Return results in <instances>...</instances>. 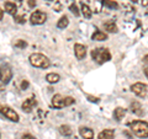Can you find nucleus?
Masks as SVG:
<instances>
[{
	"label": "nucleus",
	"instance_id": "14",
	"mask_svg": "<svg viewBox=\"0 0 148 139\" xmlns=\"http://www.w3.org/2000/svg\"><path fill=\"white\" fill-rule=\"evenodd\" d=\"M104 30L108 31V32H110V33H116V32L119 31L117 26H116V24H115L114 21H108V22H105V24H104Z\"/></svg>",
	"mask_w": 148,
	"mask_h": 139
},
{
	"label": "nucleus",
	"instance_id": "17",
	"mask_svg": "<svg viewBox=\"0 0 148 139\" xmlns=\"http://www.w3.org/2000/svg\"><path fill=\"white\" fill-rule=\"evenodd\" d=\"M125 114H126V110L122 108V107H117L114 111V118L116 119V121H121V119L125 117Z\"/></svg>",
	"mask_w": 148,
	"mask_h": 139
},
{
	"label": "nucleus",
	"instance_id": "29",
	"mask_svg": "<svg viewBox=\"0 0 148 139\" xmlns=\"http://www.w3.org/2000/svg\"><path fill=\"white\" fill-rule=\"evenodd\" d=\"M36 0H27V5H29L30 7H35L36 6Z\"/></svg>",
	"mask_w": 148,
	"mask_h": 139
},
{
	"label": "nucleus",
	"instance_id": "34",
	"mask_svg": "<svg viewBox=\"0 0 148 139\" xmlns=\"http://www.w3.org/2000/svg\"><path fill=\"white\" fill-rule=\"evenodd\" d=\"M143 72H145V75L147 76V79H148V67L147 68H145V70H143Z\"/></svg>",
	"mask_w": 148,
	"mask_h": 139
},
{
	"label": "nucleus",
	"instance_id": "35",
	"mask_svg": "<svg viewBox=\"0 0 148 139\" xmlns=\"http://www.w3.org/2000/svg\"><path fill=\"white\" fill-rule=\"evenodd\" d=\"M125 134H126V136H127L128 138H132V136H131V134H130L128 132H125Z\"/></svg>",
	"mask_w": 148,
	"mask_h": 139
},
{
	"label": "nucleus",
	"instance_id": "25",
	"mask_svg": "<svg viewBox=\"0 0 148 139\" xmlns=\"http://www.w3.org/2000/svg\"><path fill=\"white\" fill-rule=\"evenodd\" d=\"M69 10H71V11L74 14V16H77V17L80 15L79 9H78V6L75 5V4H71V6H69Z\"/></svg>",
	"mask_w": 148,
	"mask_h": 139
},
{
	"label": "nucleus",
	"instance_id": "30",
	"mask_svg": "<svg viewBox=\"0 0 148 139\" xmlns=\"http://www.w3.org/2000/svg\"><path fill=\"white\" fill-rule=\"evenodd\" d=\"M22 139H36L32 134H30V133H26V134H24L22 136Z\"/></svg>",
	"mask_w": 148,
	"mask_h": 139
},
{
	"label": "nucleus",
	"instance_id": "24",
	"mask_svg": "<svg viewBox=\"0 0 148 139\" xmlns=\"http://www.w3.org/2000/svg\"><path fill=\"white\" fill-rule=\"evenodd\" d=\"M15 47L16 48H20V49H25L27 47V42L25 40H18L15 42Z\"/></svg>",
	"mask_w": 148,
	"mask_h": 139
},
{
	"label": "nucleus",
	"instance_id": "28",
	"mask_svg": "<svg viewBox=\"0 0 148 139\" xmlns=\"http://www.w3.org/2000/svg\"><path fill=\"white\" fill-rule=\"evenodd\" d=\"M29 86H30V82L27 81V80H24V81L21 82V89H22V90H26Z\"/></svg>",
	"mask_w": 148,
	"mask_h": 139
},
{
	"label": "nucleus",
	"instance_id": "16",
	"mask_svg": "<svg viewBox=\"0 0 148 139\" xmlns=\"http://www.w3.org/2000/svg\"><path fill=\"white\" fill-rule=\"evenodd\" d=\"M91 40L92 41H106V40H108V35H106L105 32L98 30V31H95L94 33H92Z\"/></svg>",
	"mask_w": 148,
	"mask_h": 139
},
{
	"label": "nucleus",
	"instance_id": "21",
	"mask_svg": "<svg viewBox=\"0 0 148 139\" xmlns=\"http://www.w3.org/2000/svg\"><path fill=\"white\" fill-rule=\"evenodd\" d=\"M101 3H103V5L105 7L115 9V10L119 9V4H117V1H115V0H101Z\"/></svg>",
	"mask_w": 148,
	"mask_h": 139
},
{
	"label": "nucleus",
	"instance_id": "37",
	"mask_svg": "<svg viewBox=\"0 0 148 139\" xmlns=\"http://www.w3.org/2000/svg\"><path fill=\"white\" fill-rule=\"evenodd\" d=\"M47 1H53V0H47Z\"/></svg>",
	"mask_w": 148,
	"mask_h": 139
},
{
	"label": "nucleus",
	"instance_id": "10",
	"mask_svg": "<svg viewBox=\"0 0 148 139\" xmlns=\"http://www.w3.org/2000/svg\"><path fill=\"white\" fill-rule=\"evenodd\" d=\"M130 108H131L132 112L136 116H138V117H142V116L145 114V111H143L142 105L138 102V101H133V102L131 104V106H130Z\"/></svg>",
	"mask_w": 148,
	"mask_h": 139
},
{
	"label": "nucleus",
	"instance_id": "32",
	"mask_svg": "<svg viewBox=\"0 0 148 139\" xmlns=\"http://www.w3.org/2000/svg\"><path fill=\"white\" fill-rule=\"evenodd\" d=\"M142 6H148V0H142Z\"/></svg>",
	"mask_w": 148,
	"mask_h": 139
},
{
	"label": "nucleus",
	"instance_id": "8",
	"mask_svg": "<svg viewBox=\"0 0 148 139\" xmlns=\"http://www.w3.org/2000/svg\"><path fill=\"white\" fill-rule=\"evenodd\" d=\"M74 53H75L77 59L82 61V59H84L85 55H86V47L84 44L75 43V44H74Z\"/></svg>",
	"mask_w": 148,
	"mask_h": 139
},
{
	"label": "nucleus",
	"instance_id": "33",
	"mask_svg": "<svg viewBox=\"0 0 148 139\" xmlns=\"http://www.w3.org/2000/svg\"><path fill=\"white\" fill-rule=\"evenodd\" d=\"M3 17H4V10H1V7H0V21L3 20Z\"/></svg>",
	"mask_w": 148,
	"mask_h": 139
},
{
	"label": "nucleus",
	"instance_id": "36",
	"mask_svg": "<svg viewBox=\"0 0 148 139\" xmlns=\"http://www.w3.org/2000/svg\"><path fill=\"white\" fill-rule=\"evenodd\" d=\"M131 1H132V3H137V1H138V0H131Z\"/></svg>",
	"mask_w": 148,
	"mask_h": 139
},
{
	"label": "nucleus",
	"instance_id": "3",
	"mask_svg": "<svg viewBox=\"0 0 148 139\" xmlns=\"http://www.w3.org/2000/svg\"><path fill=\"white\" fill-rule=\"evenodd\" d=\"M30 63L32 67L35 68H40V69H47L51 65V62L49 59L46 57L45 54H41V53H34L30 55Z\"/></svg>",
	"mask_w": 148,
	"mask_h": 139
},
{
	"label": "nucleus",
	"instance_id": "2",
	"mask_svg": "<svg viewBox=\"0 0 148 139\" xmlns=\"http://www.w3.org/2000/svg\"><path fill=\"white\" fill-rule=\"evenodd\" d=\"M91 58L94 62H96L101 65V64L111 61V53L108 48L99 47V48H95L91 50Z\"/></svg>",
	"mask_w": 148,
	"mask_h": 139
},
{
	"label": "nucleus",
	"instance_id": "27",
	"mask_svg": "<svg viewBox=\"0 0 148 139\" xmlns=\"http://www.w3.org/2000/svg\"><path fill=\"white\" fill-rule=\"evenodd\" d=\"M88 100L90 101V102H95V104H99L100 102V99H98V97H95V96H91V95H88Z\"/></svg>",
	"mask_w": 148,
	"mask_h": 139
},
{
	"label": "nucleus",
	"instance_id": "18",
	"mask_svg": "<svg viewBox=\"0 0 148 139\" xmlns=\"http://www.w3.org/2000/svg\"><path fill=\"white\" fill-rule=\"evenodd\" d=\"M46 80H47V82H49V84H56V82H58L61 80V76L56 73H49L46 75Z\"/></svg>",
	"mask_w": 148,
	"mask_h": 139
},
{
	"label": "nucleus",
	"instance_id": "7",
	"mask_svg": "<svg viewBox=\"0 0 148 139\" xmlns=\"http://www.w3.org/2000/svg\"><path fill=\"white\" fill-rule=\"evenodd\" d=\"M131 91L138 97H146L148 92V86L143 82H135L133 85H131Z\"/></svg>",
	"mask_w": 148,
	"mask_h": 139
},
{
	"label": "nucleus",
	"instance_id": "12",
	"mask_svg": "<svg viewBox=\"0 0 148 139\" xmlns=\"http://www.w3.org/2000/svg\"><path fill=\"white\" fill-rule=\"evenodd\" d=\"M52 106L54 108H63V96L59 94H56L52 97Z\"/></svg>",
	"mask_w": 148,
	"mask_h": 139
},
{
	"label": "nucleus",
	"instance_id": "4",
	"mask_svg": "<svg viewBox=\"0 0 148 139\" xmlns=\"http://www.w3.org/2000/svg\"><path fill=\"white\" fill-rule=\"evenodd\" d=\"M12 79V70L9 64H4L0 67V81L3 84H8Z\"/></svg>",
	"mask_w": 148,
	"mask_h": 139
},
{
	"label": "nucleus",
	"instance_id": "20",
	"mask_svg": "<svg viewBox=\"0 0 148 139\" xmlns=\"http://www.w3.org/2000/svg\"><path fill=\"white\" fill-rule=\"evenodd\" d=\"M82 14H83V16H84L85 18H91V16H92L91 9L84 3H82Z\"/></svg>",
	"mask_w": 148,
	"mask_h": 139
},
{
	"label": "nucleus",
	"instance_id": "13",
	"mask_svg": "<svg viewBox=\"0 0 148 139\" xmlns=\"http://www.w3.org/2000/svg\"><path fill=\"white\" fill-rule=\"evenodd\" d=\"M114 137H115L114 129H104V131L99 133L98 139H114Z\"/></svg>",
	"mask_w": 148,
	"mask_h": 139
},
{
	"label": "nucleus",
	"instance_id": "26",
	"mask_svg": "<svg viewBox=\"0 0 148 139\" xmlns=\"http://www.w3.org/2000/svg\"><path fill=\"white\" fill-rule=\"evenodd\" d=\"M14 20H15V22H17V24H25V21H26V18H25V16L24 15H21V16H17V15H15L14 16Z\"/></svg>",
	"mask_w": 148,
	"mask_h": 139
},
{
	"label": "nucleus",
	"instance_id": "15",
	"mask_svg": "<svg viewBox=\"0 0 148 139\" xmlns=\"http://www.w3.org/2000/svg\"><path fill=\"white\" fill-rule=\"evenodd\" d=\"M5 11L8 14H10V15L15 16L16 12H17V6L14 3H11V1H6L5 3Z\"/></svg>",
	"mask_w": 148,
	"mask_h": 139
},
{
	"label": "nucleus",
	"instance_id": "38",
	"mask_svg": "<svg viewBox=\"0 0 148 139\" xmlns=\"http://www.w3.org/2000/svg\"><path fill=\"white\" fill-rule=\"evenodd\" d=\"M18 1H22V0H18Z\"/></svg>",
	"mask_w": 148,
	"mask_h": 139
},
{
	"label": "nucleus",
	"instance_id": "6",
	"mask_svg": "<svg viewBox=\"0 0 148 139\" xmlns=\"http://www.w3.org/2000/svg\"><path fill=\"white\" fill-rule=\"evenodd\" d=\"M0 113L5 116L8 119H10L11 122H18V119H20L17 112H15L12 108L8 107V106H0Z\"/></svg>",
	"mask_w": 148,
	"mask_h": 139
},
{
	"label": "nucleus",
	"instance_id": "1",
	"mask_svg": "<svg viewBox=\"0 0 148 139\" xmlns=\"http://www.w3.org/2000/svg\"><path fill=\"white\" fill-rule=\"evenodd\" d=\"M130 129L136 137L147 139L148 138V123L145 121H133L130 123Z\"/></svg>",
	"mask_w": 148,
	"mask_h": 139
},
{
	"label": "nucleus",
	"instance_id": "19",
	"mask_svg": "<svg viewBox=\"0 0 148 139\" xmlns=\"http://www.w3.org/2000/svg\"><path fill=\"white\" fill-rule=\"evenodd\" d=\"M59 132H61V134H62V136H64V137H71L73 134L72 128L69 127L68 124H62V126L59 127Z\"/></svg>",
	"mask_w": 148,
	"mask_h": 139
},
{
	"label": "nucleus",
	"instance_id": "9",
	"mask_svg": "<svg viewBox=\"0 0 148 139\" xmlns=\"http://www.w3.org/2000/svg\"><path fill=\"white\" fill-rule=\"evenodd\" d=\"M37 105V101H36V97L32 96V97H29L24 104H22V110H24V112H27L30 113L32 110L35 108V106Z\"/></svg>",
	"mask_w": 148,
	"mask_h": 139
},
{
	"label": "nucleus",
	"instance_id": "23",
	"mask_svg": "<svg viewBox=\"0 0 148 139\" xmlns=\"http://www.w3.org/2000/svg\"><path fill=\"white\" fill-rule=\"evenodd\" d=\"M74 102H75V100H74L73 97H71V96L63 97V107H68V106L73 105Z\"/></svg>",
	"mask_w": 148,
	"mask_h": 139
},
{
	"label": "nucleus",
	"instance_id": "11",
	"mask_svg": "<svg viewBox=\"0 0 148 139\" xmlns=\"http://www.w3.org/2000/svg\"><path fill=\"white\" fill-rule=\"evenodd\" d=\"M79 134L84 139H94V131L88 127H79Z\"/></svg>",
	"mask_w": 148,
	"mask_h": 139
},
{
	"label": "nucleus",
	"instance_id": "5",
	"mask_svg": "<svg viewBox=\"0 0 148 139\" xmlns=\"http://www.w3.org/2000/svg\"><path fill=\"white\" fill-rule=\"evenodd\" d=\"M46 21H47V14L43 11L37 10L35 12H32L30 16V22L32 25H42Z\"/></svg>",
	"mask_w": 148,
	"mask_h": 139
},
{
	"label": "nucleus",
	"instance_id": "22",
	"mask_svg": "<svg viewBox=\"0 0 148 139\" xmlns=\"http://www.w3.org/2000/svg\"><path fill=\"white\" fill-rule=\"evenodd\" d=\"M69 25V18H68V16H62L61 18L58 20V22H57V27L58 29H66V27Z\"/></svg>",
	"mask_w": 148,
	"mask_h": 139
},
{
	"label": "nucleus",
	"instance_id": "31",
	"mask_svg": "<svg viewBox=\"0 0 148 139\" xmlns=\"http://www.w3.org/2000/svg\"><path fill=\"white\" fill-rule=\"evenodd\" d=\"M143 63H146V64H148V54H146L145 57H143Z\"/></svg>",
	"mask_w": 148,
	"mask_h": 139
}]
</instances>
